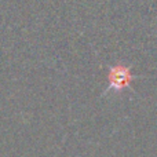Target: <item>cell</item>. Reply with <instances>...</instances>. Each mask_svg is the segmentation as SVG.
I'll use <instances>...</instances> for the list:
<instances>
[{
	"instance_id": "6da1fadb",
	"label": "cell",
	"mask_w": 157,
	"mask_h": 157,
	"mask_svg": "<svg viewBox=\"0 0 157 157\" xmlns=\"http://www.w3.org/2000/svg\"><path fill=\"white\" fill-rule=\"evenodd\" d=\"M109 80H110V86L113 87V88H117V90L124 88L131 81L130 69L123 68V66L112 68L110 73H109Z\"/></svg>"
}]
</instances>
